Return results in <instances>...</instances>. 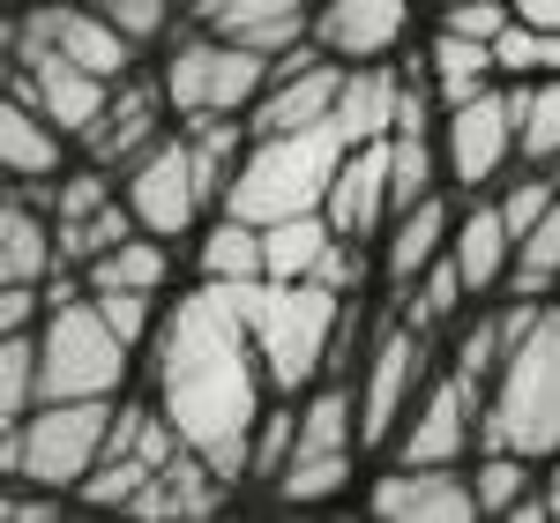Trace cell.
Returning <instances> with one entry per match:
<instances>
[{
  "label": "cell",
  "mask_w": 560,
  "mask_h": 523,
  "mask_svg": "<svg viewBox=\"0 0 560 523\" xmlns=\"http://www.w3.org/2000/svg\"><path fill=\"white\" fill-rule=\"evenodd\" d=\"M261 396H269V367L255 329L224 300V284L202 277V292H187L173 322H158V404L179 441L210 456L224 486L255 479V427L269 411Z\"/></svg>",
  "instance_id": "6da1fadb"
},
{
  "label": "cell",
  "mask_w": 560,
  "mask_h": 523,
  "mask_svg": "<svg viewBox=\"0 0 560 523\" xmlns=\"http://www.w3.org/2000/svg\"><path fill=\"white\" fill-rule=\"evenodd\" d=\"M224 300L240 306V322L255 329L269 390H284V396L314 390V374L329 367V351H337V337L351 322L345 292H329L322 277H240V284H224Z\"/></svg>",
  "instance_id": "7a4b0ae2"
},
{
  "label": "cell",
  "mask_w": 560,
  "mask_h": 523,
  "mask_svg": "<svg viewBox=\"0 0 560 523\" xmlns=\"http://www.w3.org/2000/svg\"><path fill=\"white\" fill-rule=\"evenodd\" d=\"M351 158V142L337 120L300 135H255V150L240 158V173L224 187V210L247 224H277V218H300V210H322L329 202V179Z\"/></svg>",
  "instance_id": "3957f363"
},
{
  "label": "cell",
  "mask_w": 560,
  "mask_h": 523,
  "mask_svg": "<svg viewBox=\"0 0 560 523\" xmlns=\"http://www.w3.org/2000/svg\"><path fill=\"white\" fill-rule=\"evenodd\" d=\"M478 449H523L538 464L560 456V300H546L538 329L509 351L501 382L486 390Z\"/></svg>",
  "instance_id": "277c9868"
},
{
  "label": "cell",
  "mask_w": 560,
  "mask_h": 523,
  "mask_svg": "<svg viewBox=\"0 0 560 523\" xmlns=\"http://www.w3.org/2000/svg\"><path fill=\"white\" fill-rule=\"evenodd\" d=\"M113 396H68V404H38L23 427L0 441V472L23 486H52V493H83V479L105 464L113 441Z\"/></svg>",
  "instance_id": "5b68a950"
},
{
  "label": "cell",
  "mask_w": 560,
  "mask_h": 523,
  "mask_svg": "<svg viewBox=\"0 0 560 523\" xmlns=\"http://www.w3.org/2000/svg\"><path fill=\"white\" fill-rule=\"evenodd\" d=\"M128 337L105 322L97 292L60 300L38 329V404H68V396H120L128 382Z\"/></svg>",
  "instance_id": "8992f818"
},
{
  "label": "cell",
  "mask_w": 560,
  "mask_h": 523,
  "mask_svg": "<svg viewBox=\"0 0 560 523\" xmlns=\"http://www.w3.org/2000/svg\"><path fill=\"white\" fill-rule=\"evenodd\" d=\"M269 75H277V60H269V53L202 31V38L173 45V60H165V97H173L179 120L195 128V120H224V113H247V105H261Z\"/></svg>",
  "instance_id": "52a82bcc"
},
{
  "label": "cell",
  "mask_w": 560,
  "mask_h": 523,
  "mask_svg": "<svg viewBox=\"0 0 560 523\" xmlns=\"http://www.w3.org/2000/svg\"><path fill=\"white\" fill-rule=\"evenodd\" d=\"M120 195H128L135 224H142V232H158V240H179V232H195V224L217 210L210 187H202V165H195V142H187V135H158L128 173H120Z\"/></svg>",
  "instance_id": "ba28073f"
},
{
  "label": "cell",
  "mask_w": 560,
  "mask_h": 523,
  "mask_svg": "<svg viewBox=\"0 0 560 523\" xmlns=\"http://www.w3.org/2000/svg\"><path fill=\"white\" fill-rule=\"evenodd\" d=\"M509 158H523V142H516V90L486 83L478 97L448 105V120H441V165H448L456 187H493V179L509 173Z\"/></svg>",
  "instance_id": "9c48e42d"
},
{
  "label": "cell",
  "mask_w": 560,
  "mask_h": 523,
  "mask_svg": "<svg viewBox=\"0 0 560 523\" xmlns=\"http://www.w3.org/2000/svg\"><path fill=\"white\" fill-rule=\"evenodd\" d=\"M345 68H351V60H337L322 38L277 53V75H269V90H261V105H255V135H300V128L337 120Z\"/></svg>",
  "instance_id": "30bf717a"
},
{
  "label": "cell",
  "mask_w": 560,
  "mask_h": 523,
  "mask_svg": "<svg viewBox=\"0 0 560 523\" xmlns=\"http://www.w3.org/2000/svg\"><path fill=\"white\" fill-rule=\"evenodd\" d=\"M478 427H486V396L448 367V374H433L427 396L411 404V419L396 427L388 464H464L471 441H478Z\"/></svg>",
  "instance_id": "8fae6325"
},
{
  "label": "cell",
  "mask_w": 560,
  "mask_h": 523,
  "mask_svg": "<svg viewBox=\"0 0 560 523\" xmlns=\"http://www.w3.org/2000/svg\"><path fill=\"white\" fill-rule=\"evenodd\" d=\"M419 396H427V329L396 322L382 345H374L366 382H359V441H366V449H388Z\"/></svg>",
  "instance_id": "7c38bea8"
},
{
  "label": "cell",
  "mask_w": 560,
  "mask_h": 523,
  "mask_svg": "<svg viewBox=\"0 0 560 523\" xmlns=\"http://www.w3.org/2000/svg\"><path fill=\"white\" fill-rule=\"evenodd\" d=\"M8 90H23V97H38V113L52 120L60 135H75L83 142L97 128V113L113 105V83L105 75H90L83 60H68V53H31V60H8Z\"/></svg>",
  "instance_id": "4fadbf2b"
},
{
  "label": "cell",
  "mask_w": 560,
  "mask_h": 523,
  "mask_svg": "<svg viewBox=\"0 0 560 523\" xmlns=\"http://www.w3.org/2000/svg\"><path fill=\"white\" fill-rule=\"evenodd\" d=\"M374 516H419V523H471L486 516L478 501V479L456 472V464H388L374 493H366Z\"/></svg>",
  "instance_id": "5bb4252c"
},
{
  "label": "cell",
  "mask_w": 560,
  "mask_h": 523,
  "mask_svg": "<svg viewBox=\"0 0 560 523\" xmlns=\"http://www.w3.org/2000/svg\"><path fill=\"white\" fill-rule=\"evenodd\" d=\"M165 113H173V97H165V75H128V83H113V105L97 113V128L83 135L90 165H105V173H128L135 158L165 135Z\"/></svg>",
  "instance_id": "9a60e30c"
},
{
  "label": "cell",
  "mask_w": 560,
  "mask_h": 523,
  "mask_svg": "<svg viewBox=\"0 0 560 523\" xmlns=\"http://www.w3.org/2000/svg\"><path fill=\"white\" fill-rule=\"evenodd\" d=\"M329 224L345 232V240H382L388 224H396V179H388V142H351V158L337 165L329 179Z\"/></svg>",
  "instance_id": "2e32d148"
},
{
  "label": "cell",
  "mask_w": 560,
  "mask_h": 523,
  "mask_svg": "<svg viewBox=\"0 0 560 523\" xmlns=\"http://www.w3.org/2000/svg\"><path fill=\"white\" fill-rule=\"evenodd\" d=\"M314 8H322V0H195V23L277 60V53H292V45L314 38Z\"/></svg>",
  "instance_id": "e0dca14e"
},
{
  "label": "cell",
  "mask_w": 560,
  "mask_h": 523,
  "mask_svg": "<svg viewBox=\"0 0 560 523\" xmlns=\"http://www.w3.org/2000/svg\"><path fill=\"white\" fill-rule=\"evenodd\" d=\"M411 31V0H322L314 8V38L337 60H388Z\"/></svg>",
  "instance_id": "ac0fdd59"
},
{
  "label": "cell",
  "mask_w": 560,
  "mask_h": 523,
  "mask_svg": "<svg viewBox=\"0 0 560 523\" xmlns=\"http://www.w3.org/2000/svg\"><path fill=\"white\" fill-rule=\"evenodd\" d=\"M448 240H456V210H448V195L433 187L427 202L396 210V224H388V255H382V277L396 284V292H411L433 262L448 255Z\"/></svg>",
  "instance_id": "d6986e66"
},
{
  "label": "cell",
  "mask_w": 560,
  "mask_h": 523,
  "mask_svg": "<svg viewBox=\"0 0 560 523\" xmlns=\"http://www.w3.org/2000/svg\"><path fill=\"white\" fill-rule=\"evenodd\" d=\"M60 158H68V135L38 113V97L8 90V113H0V165H8V179H23V187L60 179V173H68Z\"/></svg>",
  "instance_id": "ffe728a7"
},
{
  "label": "cell",
  "mask_w": 560,
  "mask_h": 523,
  "mask_svg": "<svg viewBox=\"0 0 560 523\" xmlns=\"http://www.w3.org/2000/svg\"><path fill=\"white\" fill-rule=\"evenodd\" d=\"M448 255H456L464 277H471V292H501V284H509V269H516V224L501 218V195H493V202H471V210H456V240H448Z\"/></svg>",
  "instance_id": "44dd1931"
},
{
  "label": "cell",
  "mask_w": 560,
  "mask_h": 523,
  "mask_svg": "<svg viewBox=\"0 0 560 523\" xmlns=\"http://www.w3.org/2000/svg\"><path fill=\"white\" fill-rule=\"evenodd\" d=\"M396 105H404V75L388 60H351L345 68V97H337L345 142H388L396 135Z\"/></svg>",
  "instance_id": "7402d4cb"
},
{
  "label": "cell",
  "mask_w": 560,
  "mask_h": 523,
  "mask_svg": "<svg viewBox=\"0 0 560 523\" xmlns=\"http://www.w3.org/2000/svg\"><path fill=\"white\" fill-rule=\"evenodd\" d=\"M329 247H337V224H329V210H300V218L261 224V255H269V277H314Z\"/></svg>",
  "instance_id": "603a6c76"
},
{
  "label": "cell",
  "mask_w": 560,
  "mask_h": 523,
  "mask_svg": "<svg viewBox=\"0 0 560 523\" xmlns=\"http://www.w3.org/2000/svg\"><path fill=\"white\" fill-rule=\"evenodd\" d=\"M165 277H173V240H158V232H135L113 255L90 262V292H158Z\"/></svg>",
  "instance_id": "cb8c5ba5"
},
{
  "label": "cell",
  "mask_w": 560,
  "mask_h": 523,
  "mask_svg": "<svg viewBox=\"0 0 560 523\" xmlns=\"http://www.w3.org/2000/svg\"><path fill=\"white\" fill-rule=\"evenodd\" d=\"M493 75H501V53L486 38H464V31H441V38H433V90H441V105L478 97Z\"/></svg>",
  "instance_id": "d4e9b609"
},
{
  "label": "cell",
  "mask_w": 560,
  "mask_h": 523,
  "mask_svg": "<svg viewBox=\"0 0 560 523\" xmlns=\"http://www.w3.org/2000/svg\"><path fill=\"white\" fill-rule=\"evenodd\" d=\"M195 269L202 277H217V284H240V277H269V255H261V224L247 218H224L202 232V255H195Z\"/></svg>",
  "instance_id": "484cf974"
},
{
  "label": "cell",
  "mask_w": 560,
  "mask_h": 523,
  "mask_svg": "<svg viewBox=\"0 0 560 523\" xmlns=\"http://www.w3.org/2000/svg\"><path fill=\"white\" fill-rule=\"evenodd\" d=\"M516 90V142L523 165H560V75H530Z\"/></svg>",
  "instance_id": "4316f807"
},
{
  "label": "cell",
  "mask_w": 560,
  "mask_h": 523,
  "mask_svg": "<svg viewBox=\"0 0 560 523\" xmlns=\"http://www.w3.org/2000/svg\"><path fill=\"white\" fill-rule=\"evenodd\" d=\"M351 486V449H292V464L277 472V501L292 509H322Z\"/></svg>",
  "instance_id": "83f0119b"
},
{
  "label": "cell",
  "mask_w": 560,
  "mask_h": 523,
  "mask_svg": "<svg viewBox=\"0 0 560 523\" xmlns=\"http://www.w3.org/2000/svg\"><path fill=\"white\" fill-rule=\"evenodd\" d=\"M38 411V329H0V427Z\"/></svg>",
  "instance_id": "f1b7e54d"
},
{
  "label": "cell",
  "mask_w": 560,
  "mask_h": 523,
  "mask_svg": "<svg viewBox=\"0 0 560 523\" xmlns=\"http://www.w3.org/2000/svg\"><path fill=\"white\" fill-rule=\"evenodd\" d=\"M142 224H135V210H128V195L120 202H105V210H90V218H68L60 224V262H75V269H90L97 255H113L120 240H135Z\"/></svg>",
  "instance_id": "f546056e"
},
{
  "label": "cell",
  "mask_w": 560,
  "mask_h": 523,
  "mask_svg": "<svg viewBox=\"0 0 560 523\" xmlns=\"http://www.w3.org/2000/svg\"><path fill=\"white\" fill-rule=\"evenodd\" d=\"M553 284H560V202L516 240V269H509V292H523V300H546Z\"/></svg>",
  "instance_id": "4dcf8cb0"
},
{
  "label": "cell",
  "mask_w": 560,
  "mask_h": 523,
  "mask_svg": "<svg viewBox=\"0 0 560 523\" xmlns=\"http://www.w3.org/2000/svg\"><path fill=\"white\" fill-rule=\"evenodd\" d=\"M464 300H471V277L456 269V255H441V262L427 269V277H419V284L404 292V322L433 337V329H441V322H448V314H456Z\"/></svg>",
  "instance_id": "1f68e13d"
},
{
  "label": "cell",
  "mask_w": 560,
  "mask_h": 523,
  "mask_svg": "<svg viewBox=\"0 0 560 523\" xmlns=\"http://www.w3.org/2000/svg\"><path fill=\"white\" fill-rule=\"evenodd\" d=\"M359 396L345 390V382H329V390H314L300 404V449H351L359 441Z\"/></svg>",
  "instance_id": "d6a6232c"
},
{
  "label": "cell",
  "mask_w": 560,
  "mask_h": 523,
  "mask_svg": "<svg viewBox=\"0 0 560 523\" xmlns=\"http://www.w3.org/2000/svg\"><path fill=\"white\" fill-rule=\"evenodd\" d=\"M150 479H158V464H150V456H135V449H105V464L83 479L75 501H90V509H128Z\"/></svg>",
  "instance_id": "836d02e7"
},
{
  "label": "cell",
  "mask_w": 560,
  "mask_h": 523,
  "mask_svg": "<svg viewBox=\"0 0 560 523\" xmlns=\"http://www.w3.org/2000/svg\"><path fill=\"white\" fill-rule=\"evenodd\" d=\"M441 173H448V165L433 158V142H427V135H388V179H396V210L427 202Z\"/></svg>",
  "instance_id": "e575fe53"
},
{
  "label": "cell",
  "mask_w": 560,
  "mask_h": 523,
  "mask_svg": "<svg viewBox=\"0 0 560 523\" xmlns=\"http://www.w3.org/2000/svg\"><path fill=\"white\" fill-rule=\"evenodd\" d=\"M493 53H501V75H509V83L560 75V31H538V23H509Z\"/></svg>",
  "instance_id": "d590c367"
},
{
  "label": "cell",
  "mask_w": 560,
  "mask_h": 523,
  "mask_svg": "<svg viewBox=\"0 0 560 523\" xmlns=\"http://www.w3.org/2000/svg\"><path fill=\"white\" fill-rule=\"evenodd\" d=\"M501 367H509V337H501V314H478L471 329H464V345H456V374L471 382L478 396L501 382Z\"/></svg>",
  "instance_id": "8d00e7d4"
},
{
  "label": "cell",
  "mask_w": 560,
  "mask_h": 523,
  "mask_svg": "<svg viewBox=\"0 0 560 523\" xmlns=\"http://www.w3.org/2000/svg\"><path fill=\"white\" fill-rule=\"evenodd\" d=\"M509 23H516V0H441V31H464V38L501 45Z\"/></svg>",
  "instance_id": "74e56055"
},
{
  "label": "cell",
  "mask_w": 560,
  "mask_h": 523,
  "mask_svg": "<svg viewBox=\"0 0 560 523\" xmlns=\"http://www.w3.org/2000/svg\"><path fill=\"white\" fill-rule=\"evenodd\" d=\"M292 449H300V411H261V427H255V479L277 486V472L292 464Z\"/></svg>",
  "instance_id": "f35d334b"
},
{
  "label": "cell",
  "mask_w": 560,
  "mask_h": 523,
  "mask_svg": "<svg viewBox=\"0 0 560 523\" xmlns=\"http://www.w3.org/2000/svg\"><path fill=\"white\" fill-rule=\"evenodd\" d=\"M553 202H560V179L546 173V165H538V173H523L516 187H509V195H501V218L516 224V240H523V232H530V224L546 218V210H553Z\"/></svg>",
  "instance_id": "ab89813d"
},
{
  "label": "cell",
  "mask_w": 560,
  "mask_h": 523,
  "mask_svg": "<svg viewBox=\"0 0 560 523\" xmlns=\"http://www.w3.org/2000/svg\"><path fill=\"white\" fill-rule=\"evenodd\" d=\"M97 306H105V322L128 345H150L158 337V292H97Z\"/></svg>",
  "instance_id": "60d3db41"
},
{
  "label": "cell",
  "mask_w": 560,
  "mask_h": 523,
  "mask_svg": "<svg viewBox=\"0 0 560 523\" xmlns=\"http://www.w3.org/2000/svg\"><path fill=\"white\" fill-rule=\"evenodd\" d=\"M90 8H105V15H113V23H120L135 45H150L158 31H165V23H173L179 0H90Z\"/></svg>",
  "instance_id": "b9f144b4"
},
{
  "label": "cell",
  "mask_w": 560,
  "mask_h": 523,
  "mask_svg": "<svg viewBox=\"0 0 560 523\" xmlns=\"http://www.w3.org/2000/svg\"><path fill=\"white\" fill-rule=\"evenodd\" d=\"M314 277H322L329 292H351V284H359V240H345V232H337V247L322 255V269H314Z\"/></svg>",
  "instance_id": "7bdbcfd3"
},
{
  "label": "cell",
  "mask_w": 560,
  "mask_h": 523,
  "mask_svg": "<svg viewBox=\"0 0 560 523\" xmlns=\"http://www.w3.org/2000/svg\"><path fill=\"white\" fill-rule=\"evenodd\" d=\"M516 23H538V31H560V0H516Z\"/></svg>",
  "instance_id": "ee69618b"
},
{
  "label": "cell",
  "mask_w": 560,
  "mask_h": 523,
  "mask_svg": "<svg viewBox=\"0 0 560 523\" xmlns=\"http://www.w3.org/2000/svg\"><path fill=\"white\" fill-rule=\"evenodd\" d=\"M546 493H553V516H560V456H553V472H546Z\"/></svg>",
  "instance_id": "f6af8a7d"
},
{
  "label": "cell",
  "mask_w": 560,
  "mask_h": 523,
  "mask_svg": "<svg viewBox=\"0 0 560 523\" xmlns=\"http://www.w3.org/2000/svg\"><path fill=\"white\" fill-rule=\"evenodd\" d=\"M179 8H195V0H179Z\"/></svg>",
  "instance_id": "bcb514c9"
}]
</instances>
